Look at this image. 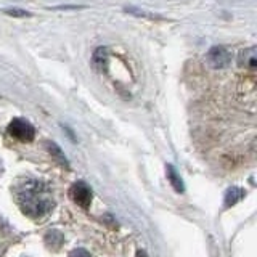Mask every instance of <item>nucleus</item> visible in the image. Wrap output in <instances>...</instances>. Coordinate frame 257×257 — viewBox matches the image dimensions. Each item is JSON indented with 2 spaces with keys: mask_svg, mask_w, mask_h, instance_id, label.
<instances>
[{
  "mask_svg": "<svg viewBox=\"0 0 257 257\" xmlns=\"http://www.w3.org/2000/svg\"><path fill=\"white\" fill-rule=\"evenodd\" d=\"M15 195L21 211L32 219L44 217L52 211L55 204L50 190L39 180H24L23 183H18Z\"/></svg>",
  "mask_w": 257,
  "mask_h": 257,
  "instance_id": "nucleus-1",
  "label": "nucleus"
},
{
  "mask_svg": "<svg viewBox=\"0 0 257 257\" xmlns=\"http://www.w3.org/2000/svg\"><path fill=\"white\" fill-rule=\"evenodd\" d=\"M8 134H10L13 139L20 140V142H32L36 135L34 127H32L31 122H28L26 119H13L10 125H8Z\"/></svg>",
  "mask_w": 257,
  "mask_h": 257,
  "instance_id": "nucleus-2",
  "label": "nucleus"
},
{
  "mask_svg": "<svg viewBox=\"0 0 257 257\" xmlns=\"http://www.w3.org/2000/svg\"><path fill=\"white\" fill-rule=\"evenodd\" d=\"M69 196L77 206L82 209H88L92 203V190L84 182H76L69 190Z\"/></svg>",
  "mask_w": 257,
  "mask_h": 257,
  "instance_id": "nucleus-3",
  "label": "nucleus"
},
{
  "mask_svg": "<svg viewBox=\"0 0 257 257\" xmlns=\"http://www.w3.org/2000/svg\"><path fill=\"white\" fill-rule=\"evenodd\" d=\"M207 61L212 68H225L230 63V53L223 47H212L207 53Z\"/></svg>",
  "mask_w": 257,
  "mask_h": 257,
  "instance_id": "nucleus-4",
  "label": "nucleus"
},
{
  "mask_svg": "<svg viewBox=\"0 0 257 257\" xmlns=\"http://www.w3.org/2000/svg\"><path fill=\"white\" fill-rule=\"evenodd\" d=\"M239 64L241 66H246L249 69L255 68V48H247L239 53Z\"/></svg>",
  "mask_w": 257,
  "mask_h": 257,
  "instance_id": "nucleus-5",
  "label": "nucleus"
},
{
  "mask_svg": "<svg viewBox=\"0 0 257 257\" xmlns=\"http://www.w3.org/2000/svg\"><path fill=\"white\" fill-rule=\"evenodd\" d=\"M45 243L47 246H50L53 249H58L61 244H63V235L60 231H48L47 236H45Z\"/></svg>",
  "mask_w": 257,
  "mask_h": 257,
  "instance_id": "nucleus-6",
  "label": "nucleus"
},
{
  "mask_svg": "<svg viewBox=\"0 0 257 257\" xmlns=\"http://www.w3.org/2000/svg\"><path fill=\"white\" fill-rule=\"evenodd\" d=\"M167 177L169 180H171L172 187L175 188V191H183V183H182V179L179 175H177L175 169L172 166H167Z\"/></svg>",
  "mask_w": 257,
  "mask_h": 257,
  "instance_id": "nucleus-7",
  "label": "nucleus"
},
{
  "mask_svg": "<svg viewBox=\"0 0 257 257\" xmlns=\"http://www.w3.org/2000/svg\"><path fill=\"white\" fill-rule=\"evenodd\" d=\"M243 195H244V193L241 191L239 188H231V190H228L227 196H225V204H227V206H233V204L236 203V201H239L241 198H243Z\"/></svg>",
  "mask_w": 257,
  "mask_h": 257,
  "instance_id": "nucleus-8",
  "label": "nucleus"
},
{
  "mask_svg": "<svg viewBox=\"0 0 257 257\" xmlns=\"http://www.w3.org/2000/svg\"><path fill=\"white\" fill-rule=\"evenodd\" d=\"M48 150H50L52 155H55V156H56V159H58L61 164H66V156L63 155L61 150H60L58 147H56L55 143H48Z\"/></svg>",
  "mask_w": 257,
  "mask_h": 257,
  "instance_id": "nucleus-9",
  "label": "nucleus"
},
{
  "mask_svg": "<svg viewBox=\"0 0 257 257\" xmlns=\"http://www.w3.org/2000/svg\"><path fill=\"white\" fill-rule=\"evenodd\" d=\"M69 257H90V254H88L85 249L77 247V249H74V251L69 254Z\"/></svg>",
  "mask_w": 257,
  "mask_h": 257,
  "instance_id": "nucleus-10",
  "label": "nucleus"
},
{
  "mask_svg": "<svg viewBox=\"0 0 257 257\" xmlns=\"http://www.w3.org/2000/svg\"><path fill=\"white\" fill-rule=\"evenodd\" d=\"M5 13L10 16H29V13L24 10H5Z\"/></svg>",
  "mask_w": 257,
  "mask_h": 257,
  "instance_id": "nucleus-11",
  "label": "nucleus"
},
{
  "mask_svg": "<svg viewBox=\"0 0 257 257\" xmlns=\"http://www.w3.org/2000/svg\"><path fill=\"white\" fill-rule=\"evenodd\" d=\"M137 257H148V255L145 251H139V252H137Z\"/></svg>",
  "mask_w": 257,
  "mask_h": 257,
  "instance_id": "nucleus-12",
  "label": "nucleus"
}]
</instances>
